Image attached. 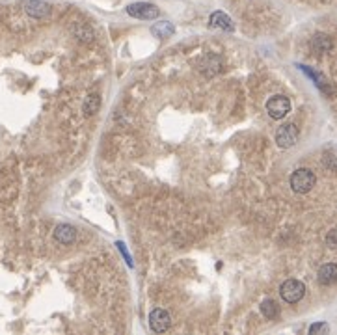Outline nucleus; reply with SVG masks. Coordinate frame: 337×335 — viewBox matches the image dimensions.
<instances>
[{"label": "nucleus", "mask_w": 337, "mask_h": 335, "mask_svg": "<svg viewBox=\"0 0 337 335\" xmlns=\"http://www.w3.org/2000/svg\"><path fill=\"white\" fill-rule=\"evenodd\" d=\"M317 183L315 173L307 170V168H300L291 175V188L296 192V194H307Z\"/></svg>", "instance_id": "obj_1"}, {"label": "nucleus", "mask_w": 337, "mask_h": 335, "mask_svg": "<svg viewBox=\"0 0 337 335\" xmlns=\"http://www.w3.org/2000/svg\"><path fill=\"white\" fill-rule=\"evenodd\" d=\"M279 294L287 303H296L304 298L305 285L298 280H287L283 281L282 287H279Z\"/></svg>", "instance_id": "obj_2"}, {"label": "nucleus", "mask_w": 337, "mask_h": 335, "mask_svg": "<svg viewBox=\"0 0 337 335\" xmlns=\"http://www.w3.org/2000/svg\"><path fill=\"white\" fill-rule=\"evenodd\" d=\"M127 13L140 21H155L158 17V8L149 2H134L127 6Z\"/></svg>", "instance_id": "obj_3"}, {"label": "nucleus", "mask_w": 337, "mask_h": 335, "mask_svg": "<svg viewBox=\"0 0 337 335\" xmlns=\"http://www.w3.org/2000/svg\"><path fill=\"white\" fill-rule=\"evenodd\" d=\"M298 136H300V130L294 123L282 125L276 132V144L279 147H283V149H289V147H293L294 144L298 142Z\"/></svg>", "instance_id": "obj_4"}, {"label": "nucleus", "mask_w": 337, "mask_h": 335, "mask_svg": "<svg viewBox=\"0 0 337 335\" xmlns=\"http://www.w3.org/2000/svg\"><path fill=\"white\" fill-rule=\"evenodd\" d=\"M267 112L272 119H282L291 112V101L285 95H274L267 101Z\"/></svg>", "instance_id": "obj_5"}, {"label": "nucleus", "mask_w": 337, "mask_h": 335, "mask_svg": "<svg viewBox=\"0 0 337 335\" xmlns=\"http://www.w3.org/2000/svg\"><path fill=\"white\" fill-rule=\"evenodd\" d=\"M172 326V317L164 309H153L149 313V328L157 333H164Z\"/></svg>", "instance_id": "obj_6"}, {"label": "nucleus", "mask_w": 337, "mask_h": 335, "mask_svg": "<svg viewBox=\"0 0 337 335\" xmlns=\"http://www.w3.org/2000/svg\"><path fill=\"white\" fill-rule=\"evenodd\" d=\"M24 11H26V15L34 17V19H45V17L50 15V4L43 2V0H26L24 2Z\"/></svg>", "instance_id": "obj_7"}, {"label": "nucleus", "mask_w": 337, "mask_h": 335, "mask_svg": "<svg viewBox=\"0 0 337 335\" xmlns=\"http://www.w3.org/2000/svg\"><path fill=\"white\" fill-rule=\"evenodd\" d=\"M54 238L60 244H73L76 238V229L69 224H60L54 229Z\"/></svg>", "instance_id": "obj_8"}, {"label": "nucleus", "mask_w": 337, "mask_h": 335, "mask_svg": "<svg viewBox=\"0 0 337 335\" xmlns=\"http://www.w3.org/2000/svg\"><path fill=\"white\" fill-rule=\"evenodd\" d=\"M209 22H211L212 28H220V30H226V32H233L235 30L233 21L223 11H214L211 15V19H209Z\"/></svg>", "instance_id": "obj_9"}, {"label": "nucleus", "mask_w": 337, "mask_h": 335, "mask_svg": "<svg viewBox=\"0 0 337 335\" xmlns=\"http://www.w3.org/2000/svg\"><path fill=\"white\" fill-rule=\"evenodd\" d=\"M317 280H319V283L321 285H333L337 281V265H333V263H328V265L321 266V270H319V274H317Z\"/></svg>", "instance_id": "obj_10"}, {"label": "nucleus", "mask_w": 337, "mask_h": 335, "mask_svg": "<svg viewBox=\"0 0 337 335\" xmlns=\"http://www.w3.org/2000/svg\"><path fill=\"white\" fill-rule=\"evenodd\" d=\"M175 32V26L172 24L170 21H160V22H155L151 26V34L155 36V38L158 39H166L170 38L172 34Z\"/></svg>", "instance_id": "obj_11"}, {"label": "nucleus", "mask_w": 337, "mask_h": 335, "mask_svg": "<svg viewBox=\"0 0 337 335\" xmlns=\"http://www.w3.org/2000/svg\"><path fill=\"white\" fill-rule=\"evenodd\" d=\"M71 32L75 34V38L80 39V41H92V39L95 38V32H93L88 24H82V22H75V24L71 26Z\"/></svg>", "instance_id": "obj_12"}, {"label": "nucleus", "mask_w": 337, "mask_h": 335, "mask_svg": "<svg viewBox=\"0 0 337 335\" xmlns=\"http://www.w3.org/2000/svg\"><path fill=\"white\" fill-rule=\"evenodd\" d=\"M311 47L317 52H328V50L332 49V39L328 38L326 34H315L313 39H311Z\"/></svg>", "instance_id": "obj_13"}, {"label": "nucleus", "mask_w": 337, "mask_h": 335, "mask_svg": "<svg viewBox=\"0 0 337 335\" xmlns=\"http://www.w3.org/2000/svg\"><path fill=\"white\" fill-rule=\"evenodd\" d=\"M259 309H261V313L265 319L272 320V319H276L277 315H279V305H277L274 300H265V302L259 305Z\"/></svg>", "instance_id": "obj_14"}, {"label": "nucleus", "mask_w": 337, "mask_h": 335, "mask_svg": "<svg viewBox=\"0 0 337 335\" xmlns=\"http://www.w3.org/2000/svg\"><path fill=\"white\" fill-rule=\"evenodd\" d=\"M99 106H101V97H99L97 93H92V95H88V97H86L82 110H84V114H86V116H93V114L99 110Z\"/></svg>", "instance_id": "obj_15"}, {"label": "nucleus", "mask_w": 337, "mask_h": 335, "mask_svg": "<svg viewBox=\"0 0 337 335\" xmlns=\"http://www.w3.org/2000/svg\"><path fill=\"white\" fill-rule=\"evenodd\" d=\"M328 330H330V328H328V324H324V322H317V324H313V326L310 328V333H311V335L326 333Z\"/></svg>", "instance_id": "obj_16"}]
</instances>
